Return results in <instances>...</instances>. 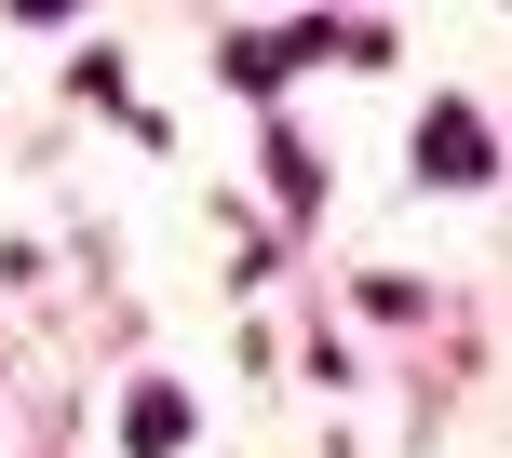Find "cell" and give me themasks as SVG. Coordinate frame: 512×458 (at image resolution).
<instances>
[{
  "label": "cell",
  "mask_w": 512,
  "mask_h": 458,
  "mask_svg": "<svg viewBox=\"0 0 512 458\" xmlns=\"http://www.w3.org/2000/svg\"><path fill=\"white\" fill-rule=\"evenodd\" d=\"M418 176H432V189H486V176H499V135H486L472 95H432V122H418Z\"/></svg>",
  "instance_id": "6da1fadb"
},
{
  "label": "cell",
  "mask_w": 512,
  "mask_h": 458,
  "mask_svg": "<svg viewBox=\"0 0 512 458\" xmlns=\"http://www.w3.org/2000/svg\"><path fill=\"white\" fill-rule=\"evenodd\" d=\"M122 445H135V458H176V445H189V391L149 378V391H135V418H122Z\"/></svg>",
  "instance_id": "7a4b0ae2"
},
{
  "label": "cell",
  "mask_w": 512,
  "mask_h": 458,
  "mask_svg": "<svg viewBox=\"0 0 512 458\" xmlns=\"http://www.w3.org/2000/svg\"><path fill=\"white\" fill-rule=\"evenodd\" d=\"M14 14H27V27H54V14H81V0H14Z\"/></svg>",
  "instance_id": "3957f363"
}]
</instances>
